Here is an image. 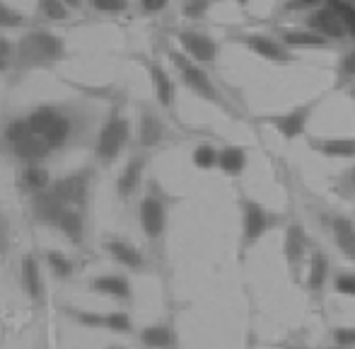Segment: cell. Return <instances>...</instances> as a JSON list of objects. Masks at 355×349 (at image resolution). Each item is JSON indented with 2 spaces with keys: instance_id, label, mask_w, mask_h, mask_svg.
<instances>
[{
  "instance_id": "1",
  "label": "cell",
  "mask_w": 355,
  "mask_h": 349,
  "mask_svg": "<svg viewBox=\"0 0 355 349\" xmlns=\"http://www.w3.org/2000/svg\"><path fill=\"white\" fill-rule=\"evenodd\" d=\"M73 122L58 107L42 104L22 119H12L3 131V146L19 161H39L58 151L71 136Z\"/></svg>"
},
{
  "instance_id": "2",
  "label": "cell",
  "mask_w": 355,
  "mask_h": 349,
  "mask_svg": "<svg viewBox=\"0 0 355 349\" xmlns=\"http://www.w3.org/2000/svg\"><path fill=\"white\" fill-rule=\"evenodd\" d=\"M239 206V243H237V257L239 262H244L249 257V252L257 250V245L273 233L276 228L283 226V216L273 209H268L266 204H261L259 199L242 194L237 202Z\"/></svg>"
},
{
  "instance_id": "3",
  "label": "cell",
  "mask_w": 355,
  "mask_h": 349,
  "mask_svg": "<svg viewBox=\"0 0 355 349\" xmlns=\"http://www.w3.org/2000/svg\"><path fill=\"white\" fill-rule=\"evenodd\" d=\"M32 211L37 216V221L53 226L56 231H61L75 245H83V236H85V216L80 209L66 206L53 197L49 189L39 194H32Z\"/></svg>"
},
{
  "instance_id": "4",
  "label": "cell",
  "mask_w": 355,
  "mask_h": 349,
  "mask_svg": "<svg viewBox=\"0 0 355 349\" xmlns=\"http://www.w3.org/2000/svg\"><path fill=\"white\" fill-rule=\"evenodd\" d=\"M63 56H66V47L56 34L34 29L15 44L12 63L17 68H46L61 61Z\"/></svg>"
},
{
  "instance_id": "5",
  "label": "cell",
  "mask_w": 355,
  "mask_h": 349,
  "mask_svg": "<svg viewBox=\"0 0 355 349\" xmlns=\"http://www.w3.org/2000/svg\"><path fill=\"white\" fill-rule=\"evenodd\" d=\"M314 243L309 241V233L300 218H288L283 226V260L288 277L293 284H302L304 267H307L309 252Z\"/></svg>"
},
{
  "instance_id": "6",
  "label": "cell",
  "mask_w": 355,
  "mask_h": 349,
  "mask_svg": "<svg viewBox=\"0 0 355 349\" xmlns=\"http://www.w3.org/2000/svg\"><path fill=\"white\" fill-rule=\"evenodd\" d=\"M167 211H169L167 197L153 184V189L143 197L141 209H138V218H141L143 236L155 247L164 245V233H167V218H169Z\"/></svg>"
},
{
  "instance_id": "7",
  "label": "cell",
  "mask_w": 355,
  "mask_h": 349,
  "mask_svg": "<svg viewBox=\"0 0 355 349\" xmlns=\"http://www.w3.org/2000/svg\"><path fill=\"white\" fill-rule=\"evenodd\" d=\"M128 136H131V124L121 112H114L112 117L104 122V127L97 133V143H94V156L104 163H112L121 156L126 148Z\"/></svg>"
},
{
  "instance_id": "8",
  "label": "cell",
  "mask_w": 355,
  "mask_h": 349,
  "mask_svg": "<svg viewBox=\"0 0 355 349\" xmlns=\"http://www.w3.org/2000/svg\"><path fill=\"white\" fill-rule=\"evenodd\" d=\"M63 313H66V318H71L73 323H78L80 327H87V330H104V332H116V335H131L133 332V318L126 311L94 313V311L66 306Z\"/></svg>"
},
{
  "instance_id": "9",
  "label": "cell",
  "mask_w": 355,
  "mask_h": 349,
  "mask_svg": "<svg viewBox=\"0 0 355 349\" xmlns=\"http://www.w3.org/2000/svg\"><path fill=\"white\" fill-rule=\"evenodd\" d=\"M331 279H334L331 257H329L327 250H322L319 245H314L312 252H309L307 267H304V279H302L307 296L312 298L314 303H322Z\"/></svg>"
},
{
  "instance_id": "10",
  "label": "cell",
  "mask_w": 355,
  "mask_h": 349,
  "mask_svg": "<svg viewBox=\"0 0 355 349\" xmlns=\"http://www.w3.org/2000/svg\"><path fill=\"white\" fill-rule=\"evenodd\" d=\"M319 102H322V99H314V102L297 104V107L288 109V112L271 114V117H263V122L271 124V127L276 129V131L281 133L283 138L293 141V138L302 136V133L307 131V124H309V119L314 117V112H317Z\"/></svg>"
},
{
  "instance_id": "11",
  "label": "cell",
  "mask_w": 355,
  "mask_h": 349,
  "mask_svg": "<svg viewBox=\"0 0 355 349\" xmlns=\"http://www.w3.org/2000/svg\"><path fill=\"white\" fill-rule=\"evenodd\" d=\"M49 192H51L61 204H66V206H73V209L85 211V206H87V197H89V172L80 170V172L66 174V177L51 182Z\"/></svg>"
},
{
  "instance_id": "12",
  "label": "cell",
  "mask_w": 355,
  "mask_h": 349,
  "mask_svg": "<svg viewBox=\"0 0 355 349\" xmlns=\"http://www.w3.org/2000/svg\"><path fill=\"white\" fill-rule=\"evenodd\" d=\"M324 223H327V231H329V236H331L336 250L341 252L348 262L355 264V221L353 218L346 216V213L331 211L324 218Z\"/></svg>"
},
{
  "instance_id": "13",
  "label": "cell",
  "mask_w": 355,
  "mask_h": 349,
  "mask_svg": "<svg viewBox=\"0 0 355 349\" xmlns=\"http://www.w3.org/2000/svg\"><path fill=\"white\" fill-rule=\"evenodd\" d=\"M174 63H177L179 73H182L184 86L191 90L193 95H198L201 99H208V102H220L218 90H215V86L211 83V78H208L206 73L201 71V68L193 66V63H189L184 56H177V54H174Z\"/></svg>"
},
{
  "instance_id": "14",
  "label": "cell",
  "mask_w": 355,
  "mask_h": 349,
  "mask_svg": "<svg viewBox=\"0 0 355 349\" xmlns=\"http://www.w3.org/2000/svg\"><path fill=\"white\" fill-rule=\"evenodd\" d=\"M309 146L324 158H355V136H309Z\"/></svg>"
},
{
  "instance_id": "15",
  "label": "cell",
  "mask_w": 355,
  "mask_h": 349,
  "mask_svg": "<svg viewBox=\"0 0 355 349\" xmlns=\"http://www.w3.org/2000/svg\"><path fill=\"white\" fill-rule=\"evenodd\" d=\"M138 337H141V345L148 349H177V330L172 320L145 325Z\"/></svg>"
},
{
  "instance_id": "16",
  "label": "cell",
  "mask_w": 355,
  "mask_h": 349,
  "mask_svg": "<svg viewBox=\"0 0 355 349\" xmlns=\"http://www.w3.org/2000/svg\"><path fill=\"white\" fill-rule=\"evenodd\" d=\"M89 291L99 293V296H109L116 298V301H131L133 291H131V282L121 274H102V277L92 279L89 282Z\"/></svg>"
},
{
  "instance_id": "17",
  "label": "cell",
  "mask_w": 355,
  "mask_h": 349,
  "mask_svg": "<svg viewBox=\"0 0 355 349\" xmlns=\"http://www.w3.org/2000/svg\"><path fill=\"white\" fill-rule=\"evenodd\" d=\"M104 250L109 252V255L114 257L121 267L126 269H133V272H143L145 269V255L141 250H138L133 243L128 241H121V238H114V241H107L104 243Z\"/></svg>"
},
{
  "instance_id": "18",
  "label": "cell",
  "mask_w": 355,
  "mask_h": 349,
  "mask_svg": "<svg viewBox=\"0 0 355 349\" xmlns=\"http://www.w3.org/2000/svg\"><path fill=\"white\" fill-rule=\"evenodd\" d=\"M19 284H22V291L29 296V301L39 303L44 298L42 272H39V264L34 260V255H24L22 262H19Z\"/></svg>"
},
{
  "instance_id": "19",
  "label": "cell",
  "mask_w": 355,
  "mask_h": 349,
  "mask_svg": "<svg viewBox=\"0 0 355 349\" xmlns=\"http://www.w3.org/2000/svg\"><path fill=\"white\" fill-rule=\"evenodd\" d=\"M145 165H148V158L145 156H133L131 161L126 163V168L119 174V182H116V189H119V197H131L133 192L138 189L143 179V172H145Z\"/></svg>"
},
{
  "instance_id": "20",
  "label": "cell",
  "mask_w": 355,
  "mask_h": 349,
  "mask_svg": "<svg viewBox=\"0 0 355 349\" xmlns=\"http://www.w3.org/2000/svg\"><path fill=\"white\" fill-rule=\"evenodd\" d=\"M247 168V148L225 146L218 151V170L227 177H239Z\"/></svg>"
},
{
  "instance_id": "21",
  "label": "cell",
  "mask_w": 355,
  "mask_h": 349,
  "mask_svg": "<svg viewBox=\"0 0 355 349\" xmlns=\"http://www.w3.org/2000/svg\"><path fill=\"white\" fill-rule=\"evenodd\" d=\"M148 73H150V83H153V90H155V97L159 99L162 107L172 109L174 107V83L169 81L167 71H164L159 63H150Z\"/></svg>"
},
{
  "instance_id": "22",
  "label": "cell",
  "mask_w": 355,
  "mask_h": 349,
  "mask_svg": "<svg viewBox=\"0 0 355 349\" xmlns=\"http://www.w3.org/2000/svg\"><path fill=\"white\" fill-rule=\"evenodd\" d=\"M179 42H182L184 51H187L191 58H196V61H213L215 58V44L208 37H201V34H193V32H184Z\"/></svg>"
},
{
  "instance_id": "23",
  "label": "cell",
  "mask_w": 355,
  "mask_h": 349,
  "mask_svg": "<svg viewBox=\"0 0 355 349\" xmlns=\"http://www.w3.org/2000/svg\"><path fill=\"white\" fill-rule=\"evenodd\" d=\"M162 136H164V127H162V122H159V119L155 117L153 112H148V109H143V114H141V124H138V141H141V146H145V148L157 146V143L162 141Z\"/></svg>"
},
{
  "instance_id": "24",
  "label": "cell",
  "mask_w": 355,
  "mask_h": 349,
  "mask_svg": "<svg viewBox=\"0 0 355 349\" xmlns=\"http://www.w3.org/2000/svg\"><path fill=\"white\" fill-rule=\"evenodd\" d=\"M22 187L32 194H39L44 189L51 187V177L44 168H37V165H29L27 170L22 172Z\"/></svg>"
},
{
  "instance_id": "25",
  "label": "cell",
  "mask_w": 355,
  "mask_h": 349,
  "mask_svg": "<svg viewBox=\"0 0 355 349\" xmlns=\"http://www.w3.org/2000/svg\"><path fill=\"white\" fill-rule=\"evenodd\" d=\"M191 161L198 170H213V168H218V148H213L211 143H201L193 151Z\"/></svg>"
},
{
  "instance_id": "26",
  "label": "cell",
  "mask_w": 355,
  "mask_h": 349,
  "mask_svg": "<svg viewBox=\"0 0 355 349\" xmlns=\"http://www.w3.org/2000/svg\"><path fill=\"white\" fill-rule=\"evenodd\" d=\"M334 284V293L338 296H346V298H355V272L351 269H338L331 279Z\"/></svg>"
},
{
  "instance_id": "27",
  "label": "cell",
  "mask_w": 355,
  "mask_h": 349,
  "mask_svg": "<svg viewBox=\"0 0 355 349\" xmlns=\"http://www.w3.org/2000/svg\"><path fill=\"white\" fill-rule=\"evenodd\" d=\"M44 257H46V264H49V267H51V274H53V277L66 279L68 274L73 272V262L68 260V257L63 255V252H53V250H49Z\"/></svg>"
},
{
  "instance_id": "28",
  "label": "cell",
  "mask_w": 355,
  "mask_h": 349,
  "mask_svg": "<svg viewBox=\"0 0 355 349\" xmlns=\"http://www.w3.org/2000/svg\"><path fill=\"white\" fill-rule=\"evenodd\" d=\"M331 345L343 349H355V325H336L329 332Z\"/></svg>"
},
{
  "instance_id": "29",
  "label": "cell",
  "mask_w": 355,
  "mask_h": 349,
  "mask_svg": "<svg viewBox=\"0 0 355 349\" xmlns=\"http://www.w3.org/2000/svg\"><path fill=\"white\" fill-rule=\"evenodd\" d=\"M39 13L53 22H63L68 17V8L63 0H39Z\"/></svg>"
},
{
  "instance_id": "30",
  "label": "cell",
  "mask_w": 355,
  "mask_h": 349,
  "mask_svg": "<svg viewBox=\"0 0 355 349\" xmlns=\"http://www.w3.org/2000/svg\"><path fill=\"white\" fill-rule=\"evenodd\" d=\"M24 19L19 13H15L12 8H8V5L0 0V29H12V27H19Z\"/></svg>"
},
{
  "instance_id": "31",
  "label": "cell",
  "mask_w": 355,
  "mask_h": 349,
  "mask_svg": "<svg viewBox=\"0 0 355 349\" xmlns=\"http://www.w3.org/2000/svg\"><path fill=\"white\" fill-rule=\"evenodd\" d=\"M89 5L99 13H123L128 8V0H89Z\"/></svg>"
},
{
  "instance_id": "32",
  "label": "cell",
  "mask_w": 355,
  "mask_h": 349,
  "mask_svg": "<svg viewBox=\"0 0 355 349\" xmlns=\"http://www.w3.org/2000/svg\"><path fill=\"white\" fill-rule=\"evenodd\" d=\"M12 51H15L12 44L5 37H0V73L10 68V63H12Z\"/></svg>"
},
{
  "instance_id": "33",
  "label": "cell",
  "mask_w": 355,
  "mask_h": 349,
  "mask_svg": "<svg viewBox=\"0 0 355 349\" xmlns=\"http://www.w3.org/2000/svg\"><path fill=\"white\" fill-rule=\"evenodd\" d=\"M208 0H184V13L189 15V17H196V15H201L203 10H206Z\"/></svg>"
},
{
  "instance_id": "34",
  "label": "cell",
  "mask_w": 355,
  "mask_h": 349,
  "mask_svg": "<svg viewBox=\"0 0 355 349\" xmlns=\"http://www.w3.org/2000/svg\"><path fill=\"white\" fill-rule=\"evenodd\" d=\"M141 5L145 13H157V10H162L167 5V0H141Z\"/></svg>"
},
{
  "instance_id": "35",
  "label": "cell",
  "mask_w": 355,
  "mask_h": 349,
  "mask_svg": "<svg viewBox=\"0 0 355 349\" xmlns=\"http://www.w3.org/2000/svg\"><path fill=\"white\" fill-rule=\"evenodd\" d=\"M5 247H8V223L0 216V252H3Z\"/></svg>"
},
{
  "instance_id": "36",
  "label": "cell",
  "mask_w": 355,
  "mask_h": 349,
  "mask_svg": "<svg viewBox=\"0 0 355 349\" xmlns=\"http://www.w3.org/2000/svg\"><path fill=\"white\" fill-rule=\"evenodd\" d=\"M346 179H348V187L355 192V168H351V170L346 172Z\"/></svg>"
},
{
  "instance_id": "37",
  "label": "cell",
  "mask_w": 355,
  "mask_h": 349,
  "mask_svg": "<svg viewBox=\"0 0 355 349\" xmlns=\"http://www.w3.org/2000/svg\"><path fill=\"white\" fill-rule=\"evenodd\" d=\"M63 3H66V8H73V10L80 8V0H63Z\"/></svg>"
},
{
  "instance_id": "38",
  "label": "cell",
  "mask_w": 355,
  "mask_h": 349,
  "mask_svg": "<svg viewBox=\"0 0 355 349\" xmlns=\"http://www.w3.org/2000/svg\"><path fill=\"white\" fill-rule=\"evenodd\" d=\"M244 349H252V345H247V347H244Z\"/></svg>"
}]
</instances>
